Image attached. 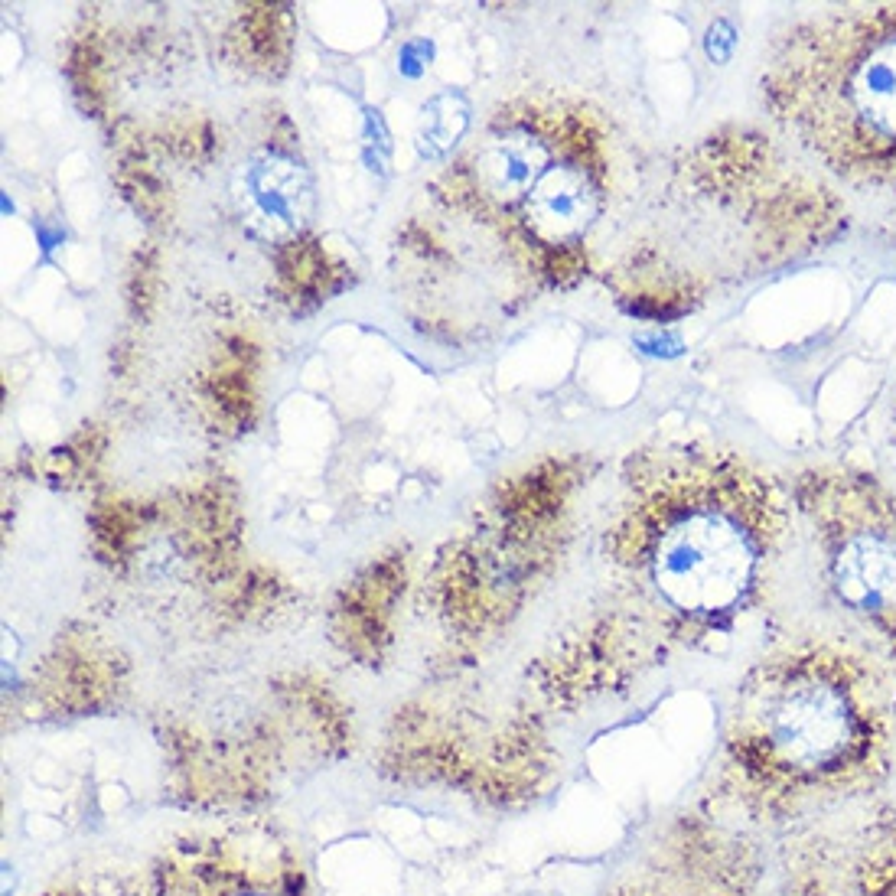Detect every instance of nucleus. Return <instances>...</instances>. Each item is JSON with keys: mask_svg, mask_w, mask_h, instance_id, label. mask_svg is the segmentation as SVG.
<instances>
[{"mask_svg": "<svg viewBox=\"0 0 896 896\" xmlns=\"http://www.w3.org/2000/svg\"><path fill=\"white\" fill-rule=\"evenodd\" d=\"M890 450H893V457H896V408H893V418H890Z\"/></svg>", "mask_w": 896, "mask_h": 896, "instance_id": "obj_9", "label": "nucleus"}, {"mask_svg": "<svg viewBox=\"0 0 896 896\" xmlns=\"http://www.w3.org/2000/svg\"><path fill=\"white\" fill-rule=\"evenodd\" d=\"M893 734V685L874 655L831 636L786 639L740 681L714 802L792 818L867 799L890 776Z\"/></svg>", "mask_w": 896, "mask_h": 896, "instance_id": "obj_2", "label": "nucleus"}, {"mask_svg": "<svg viewBox=\"0 0 896 896\" xmlns=\"http://www.w3.org/2000/svg\"><path fill=\"white\" fill-rule=\"evenodd\" d=\"M792 509L828 593L896 662V489L857 466L818 463L795 473Z\"/></svg>", "mask_w": 896, "mask_h": 896, "instance_id": "obj_5", "label": "nucleus"}, {"mask_svg": "<svg viewBox=\"0 0 896 896\" xmlns=\"http://www.w3.org/2000/svg\"><path fill=\"white\" fill-rule=\"evenodd\" d=\"M792 496L737 453L675 447L629 463L610 561L681 639L760 610L789 535Z\"/></svg>", "mask_w": 896, "mask_h": 896, "instance_id": "obj_1", "label": "nucleus"}, {"mask_svg": "<svg viewBox=\"0 0 896 896\" xmlns=\"http://www.w3.org/2000/svg\"><path fill=\"white\" fill-rule=\"evenodd\" d=\"M248 193L258 216L271 229H294L304 219L307 186L300 183V170L287 157H264L248 173Z\"/></svg>", "mask_w": 896, "mask_h": 896, "instance_id": "obj_6", "label": "nucleus"}, {"mask_svg": "<svg viewBox=\"0 0 896 896\" xmlns=\"http://www.w3.org/2000/svg\"><path fill=\"white\" fill-rule=\"evenodd\" d=\"M183 896H297V880L271 864H229L193 870V890Z\"/></svg>", "mask_w": 896, "mask_h": 896, "instance_id": "obj_7", "label": "nucleus"}, {"mask_svg": "<svg viewBox=\"0 0 896 896\" xmlns=\"http://www.w3.org/2000/svg\"><path fill=\"white\" fill-rule=\"evenodd\" d=\"M714 805L721 828L685 841L704 896H896V809L880 795L792 818Z\"/></svg>", "mask_w": 896, "mask_h": 896, "instance_id": "obj_4", "label": "nucleus"}, {"mask_svg": "<svg viewBox=\"0 0 896 896\" xmlns=\"http://www.w3.org/2000/svg\"><path fill=\"white\" fill-rule=\"evenodd\" d=\"M450 115H453V111H437V105L431 108V115L424 111V124H427V141L424 144H431L434 154H437V150H444L453 141V137L463 131V124H453Z\"/></svg>", "mask_w": 896, "mask_h": 896, "instance_id": "obj_8", "label": "nucleus"}, {"mask_svg": "<svg viewBox=\"0 0 896 896\" xmlns=\"http://www.w3.org/2000/svg\"><path fill=\"white\" fill-rule=\"evenodd\" d=\"M760 95L776 128L857 189H896V4L828 7L769 46Z\"/></svg>", "mask_w": 896, "mask_h": 896, "instance_id": "obj_3", "label": "nucleus"}]
</instances>
